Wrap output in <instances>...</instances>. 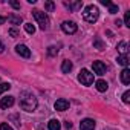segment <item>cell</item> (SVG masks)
Instances as JSON below:
<instances>
[{"label":"cell","mask_w":130,"mask_h":130,"mask_svg":"<svg viewBox=\"0 0 130 130\" xmlns=\"http://www.w3.org/2000/svg\"><path fill=\"white\" fill-rule=\"evenodd\" d=\"M80 128L81 130H93L95 128V121L90 119V118H86L80 122Z\"/></svg>","instance_id":"obj_7"},{"label":"cell","mask_w":130,"mask_h":130,"mask_svg":"<svg viewBox=\"0 0 130 130\" xmlns=\"http://www.w3.org/2000/svg\"><path fill=\"white\" fill-rule=\"evenodd\" d=\"M58 54V49H57V46H49L47 47V55H51V57H55Z\"/></svg>","instance_id":"obj_22"},{"label":"cell","mask_w":130,"mask_h":130,"mask_svg":"<svg viewBox=\"0 0 130 130\" xmlns=\"http://www.w3.org/2000/svg\"><path fill=\"white\" fill-rule=\"evenodd\" d=\"M44 9L49 11V12H52L55 9V3L54 2H44Z\"/></svg>","instance_id":"obj_21"},{"label":"cell","mask_w":130,"mask_h":130,"mask_svg":"<svg viewBox=\"0 0 130 130\" xmlns=\"http://www.w3.org/2000/svg\"><path fill=\"white\" fill-rule=\"evenodd\" d=\"M110 3H112V2H109V0H101V5H104V6H107V8L110 6Z\"/></svg>","instance_id":"obj_30"},{"label":"cell","mask_w":130,"mask_h":130,"mask_svg":"<svg viewBox=\"0 0 130 130\" xmlns=\"http://www.w3.org/2000/svg\"><path fill=\"white\" fill-rule=\"evenodd\" d=\"M98 15H100V11L96 6L93 5H89L84 8V12H83V19L87 22V23H95L98 20Z\"/></svg>","instance_id":"obj_2"},{"label":"cell","mask_w":130,"mask_h":130,"mask_svg":"<svg viewBox=\"0 0 130 130\" xmlns=\"http://www.w3.org/2000/svg\"><path fill=\"white\" fill-rule=\"evenodd\" d=\"M32 15L37 20V23L40 25V29L41 31H46L49 28V17L46 15V12H41V11L35 9V11H32Z\"/></svg>","instance_id":"obj_3"},{"label":"cell","mask_w":130,"mask_h":130,"mask_svg":"<svg viewBox=\"0 0 130 130\" xmlns=\"http://www.w3.org/2000/svg\"><path fill=\"white\" fill-rule=\"evenodd\" d=\"M3 49H5V44L2 43V40H0V54H2V52H3Z\"/></svg>","instance_id":"obj_32"},{"label":"cell","mask_w":130,"mask_h":130,"mask_svg":"<svg viewBox=\"0 0 130 130\" xmlns=\"http://www.w3.org/2000/svg\"><path fill=\"white\" fill-rule=\"evenodd\" d=\"M96 89H98L100 92H106V90L109 89L107 81H104V80H98V81H96Z\"/></svg>","instance_id":"obj_16"},{"label":"cell","mask_w":130,"mask_h":130,"mask_svg":"<svg viewBox=\"0 0 130 130\" xmlns=\"http://www.w3.org/2000/svg\"><path fill=\"white\" fill-rule=\"evenodd\" d=\"M15 52H17L19 55L25 57V58H29V57H31V51H29L28 46H25V44H17V46H15Z\"/></svg>","instance_id":"obj_9"},{"label":"cell","mask_w":130,"mask_h":130,"mask_svg":"<svg viewBox=\"0 0 130 130\" xmlns=\"http://www.w3.org/2000/svg\"><path fill=\"white\" fill-rule=\"evenodd\" d=\"M25 31H26L28 34H34V32H35V26H34L32 23H25Z\"/></svg>","instance_id":"obj_20"},{"label":"cell","mask_w":130,"mask_h":130,"mask_svg":"<svg viewBox=\"0 0 130 130\" xmlns=\"http://www.w3.org/2000/svg\"><path fill=\"white\" fill-rule=\"evenodd\" d=\"M124 23H125L127 28H130V11L125 12V15H124Z\"/></svg>","instance_id":"obj_24"},{"label":"cell","mask_w":130,"mask_h":130,"mask_svg":"<svg viewBox=\"0 0 130 130\" xmlns=\"http://www.w3.org/2000/svg\"><path fill=\"white\" fill-rule=\"evenodd\" d=\"M9 35H11V37H19V35H20V32H19L17 29H14V28H12V29H9Z\"/></svg>","instance_id":"obj_28"},{"label":"cell","mask_w":130,"mask_h":130,"mask_svg":"<svg viewBox=\"0 0 130 130\" xmlns=\"http://www.w3.org/2000/svg\"><path fill=\"white\" fill-rule=\"evenodd\" d=\"M9 3H11V6H12L14 9H20V3H19V2H15V0H11Z\"/></svg>","instance_id":"obj_29"},{"label":"cell","mask_w":130,"mask_h":130,"mask_svg":"<svg viewBox=\"0 0 130 130\" xmlns=\"http://www.w3.org/2000/svg\"><path fill=\"white\" fill-rule=\"evenodd\" d=\"M72 68H74V64H72V61H69V60H64L63 64H61V71H63L64 74H69V72L72 71Z\"/></svg>","instance_id":"obj_13"},{"label":"cell","mask_w":130,"mask_h":130,"mask_svg":"<svg viewBox=\"0 0 130 130\" xmlns=\"http://www.w3.org/2000/svg\"><path fill=\"white\" fill-rule=\"evenodd\" d=\"M9 89H11L9 83H2V84H0V95H2L3 92H6V90H9Z\"/></svg>","instance_id":"obj_23"},{"label":"cell","mask_w":130,"mask_h":130,"mask_svg":"<svg viewBox=\"0 0 130 130\" xmlns=\"http://www.w3.org/2000/svg\"><path fill=\"white\" fill-rule=\"evenodd\" d=\"M92 68H93V72H95L96 75H104L106 71H107L106 64H104L103 61H93V63H92Z\"/></svg>","instance_id":"obj_6"},{"label":"cell","mask_w":130,"mask_h":130,"mask_svg":"<svg viewBox=\"0 0 130 130\" xmlns=\"http://www.w3.org/2000/svg\"><path fill=\"white\" fill-rule=\"evenodd\" d=\"M78 81H80L81 84H84V86H90V84L93 83V74L89 72L87 69H83V71L80 72V75H78Z\"/></svg>","instance_id":"obj_4"},{"label":"cell","mask_w":130,"mask_h":130,"mask_svg":"<svg viewBox=\"0 0 130 130\" xmlns=\"http://www.w3.org/2000/svg\"><path fill=\"white\" fill-rule=\"evenodd\" d=\"M12 104H14V96H5L0 101V107L2 109H9Z\"/></svg>","instance_id":"obj_11"},{"label":"cell","mask_w":130,"mask_h":130,"mask_svg":"<svg viewBox=\"0 0 130 130\" xmlns=\"http://www.w3.org/2000/svg\"><path fill=\"white\" fill-rule=\"evenodd\" d=\"M121 81L125 86L130 84V71H128V68H124L122 69V72H121Z\"/></svg>","instance_id":"obj_12"},{"label":"cell","mask_w":130,"mask_h":130,"mask_svg":"<svg viewBox=\"0 0 130 130\" xmlns=\"http://www.w3.org/2000/svg\"><path fill=\"white\" fill-rule=\"evenodd\" d=\"M64 6H66L71 12H75L83 6V2H64Z\"/></svg>","instance_id":"obj_10"},{"label":"cell","mask_w":130,"mask_h":130,"mask_svg":"<svg viewBox=\"0 0 130 130\" xmlns=\"http://www.w3.org/2000/svg\"><path fill=\"white\" fill-rule=\"evenodd\" d=\"M20 107L26 112H32L37 107V98L31 92H22L20 93Z\"/></svg>","instance_id":"obj_1"},{"label":"cell","mask_w":130,"mask_h":130,"mask_svg":"<svg viewBox=\"0 0 130 130\" xmlns=\"http://www.w3.org/2000/svg\"><path fill=\"white\" fill-rule=\"evenodd\" d=\"M115 25H116V26H118V28H119V26H121V25H122V23H121V20H116V22H115Z\"/></svg>","instance_id":"obj_34"},{"label":"cell","mask_w":130,"mask_h":130,"mask_svg":"<svg viewBox=\"0 0 130 130\" xmlns=\"http://www.w3.org/2000/svg\"><path fill=\"white\" fill-rule=\"evenodd\" d=\"M61 29H63V32H66V34H75L78 26H77L75 22H63L61 23Z\"/></svg>","instance_id":"obj_5"},{"label":"cell","mask_w":130,"mask_h":130,"mask_svg":"<svg viewBox=\"0 0 130 130\" xmlns=\"http://www.w3.org/2000/svg\"><path fill=\"white\" fill-rule=\"evenodd\" d=\"M68 109H69V101H68V100L60 98V100L55 101V110L63 112V110H68Z\"/></svg>","instance_id":"obj_8"},{"label":"cell","mask_w":130,"mask_h":130,"mask_svg":"<svg viewBox=\"0 0 130 130\" xmlns=\"http://www.w3.org/2000/svg\"><path fill=\"white\" fill-rule=\"evenodd\" d=\"M5 20H6L5 17H2V15H0V25H3V23H5Z\"/></svg>","instance_id":"obj_33"},{"label":"cell","mask_w":130,"mask_h":130,"mask_svg":"<svg viewBox=\"0 0 130 130\" xmlns=\"http://www.w3.org/2000/svg\"><path fill=\"white\" fill-rule=\"evenodd\" d=\"M93 46H95L98 51H103V49H104V43H103V41H101V38H98V37L93 40Z\"/></svg>","instance_id":"obj_19"},{"label":"cell","mask_w":130,"mask_h":130,"mask_svg":"<svg viewBox=\"0 0 130 130\" xmlns=\"http://www.w3.org/2000/svg\"><path fill=\"white\" fill-rule=\"evenodd\" d=\"M64 127H66L68 130H69V128H72V122H69V121H66V122H64Z\"/></svg>","instance_id":"obj_31"},{"label":"cell","mask_w":130,"mask_h":130,"mask_svg":"<svg viewBox=\"0 0 130 130\" xmlns=\"http://www.w3.org/2000/svg\"><path fill=\"white\" fill-rule=\"evenodd\" d=\"M8 20H9V23L11 25H20L23 20H22V17L20 15H17V14H11L9 17H8Z\"/></svg>","instance_id":"obj_15"},{"label":"cell","mask_w":130,"mask_h":130,"mask_svg":"<svg viewBox=\"0 0 130 130\" xmlns=\"http://www.w3.org/2000/svg\"><path fill=\"white\" fill-rule=\"evenodd\" d=\"M0 130H12V127L9 124H6V122H2L0 124Z\"/></svg>","instance_id":"obj_27"},{"label":"cell","mask_w":130,"mask_h":130,"mask_svg":"<svg viewBox=\"0 0 130 130\" xmlns=\"http://www.w3.org/2000/svg\"><path fill=\"white\" fill-rule=\"evenodd\" d=\"M109 12H110V14H116V12H118V5L110 3V6H109Z\"/></svg>","instance_id":"obj_26"},{"label":"cell","mask_w":130,"mask_h":130,"mask_svg":"<svg viewBox=\"0 0 130 130\" xmlns=\"http://www.w3.org/2000/svg\"><path fill=\"white\" fill-rule=\"evenodd\" d=\"M116 61H118V64H121V66H124V68H127V66H128V63H130L127 55H118Z\"/></svg>","instance_id":"obj_17"},{"label":"cell","mask_w":130,"mask_h":130,"mask_svg":"<svg viewBox=\"0 0 130 130\" xmlns=\"http://www.w3.org/2000/svg\"><path fill=\"white\" fill-rule=\"evenodd\" d=\"M122 101H124L125 104H128V103H130V92H128V90H125V92H124V95H122Z\"/></svg>","instance_id":"obj_25"},{"label":"cell","mask_w":130,"mask_h":130,"mask_svg":"<svg viewBox=\"0 0 130 130\" xmlns=\"http://www.w3.org/2000/svg\"><path fill=\"white\" fill-rule=\"evenodd\" d=\"M118 51L121 52V55H127V52H128V44H127V41H121V43L118 44Z\"/></svg>","instance_id":"obj_18"},{"label":"cell","mask_w":130,"mask_h":130,"mask_svg":"<svg viewBox=\"0 0 130 130\" xmlns=\"http://www.w3.org/2000/svg\"><path fill=\"white\" fill-rule=\"evenodd\" d=\"M47 128H49V130H60V128H61V124H60L58 119H51V121L47 122Z\"/></svg>","instance_id":"obj_14"}]
</instances>
